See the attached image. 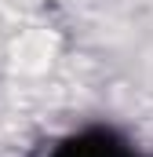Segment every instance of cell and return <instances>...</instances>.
<instances>
[{
    "instance_id": "obj_1",
    "label": "cell",
    "mask_w": 153,
    "mask_h": 157,
    "mask_svg": "<svg viewBox=\"0 0 153 157\" xmlns=\"http://www.w3.org/2000/svg\"><path fill=\"white\" fill-rule=\"evenodd\" d=\"M47 157H135V154L110 128H84L76 135H66Z\"/></svg>"
}]
</instances>
